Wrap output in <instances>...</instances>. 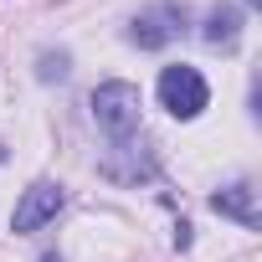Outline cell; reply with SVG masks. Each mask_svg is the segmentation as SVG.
I'll return each mask as SVG.
<instances>
[{"label":"cell","instance_id":"2","mask_svg":"<svg viewBox=\"0 0 262 262\" xmlns=\"http://www.w3.org/2000/svg\"><path fill=\"white\" fill-rule=\"evenodd\" d=\"M160 103L175 113V118H195L206 103H211V88H206V77L195 72V67H165L160 72Z\"/></svg>","mask_w":262,"mask_h":262},{"label":"cell","instance_id":"4","mask_svg":"<svg viewBox=\"0 0 262 262\" xmlns=\"http://www.w3.org/2000/svg\"><path fill=\"white\" fill-rule=\"evenodd\" d=\"M57 211H62V185L41 180V185H31V190L21 195V206H16L11 226H16V231H36V226H47Z\"/></svg>","mask_w":262,"mask_h":262},{"label":"cell","instance_id":"7","mask_svg":"<svg viewBox=\"0 0 262 262\" xmlns=\"http://www.w3.org/2000/svg\"><path fill=\"white\" fill-rule=\"evenodd\" d=\"M52 77H67V57H62V52H57V57H52V52L41 57V82H52Z\"/></svg>","mask_w":262,"mask_h":262},{"label":"cell","instance_id":"5","mask_svg":"<svg viewBox=\"0 0 262 262\" xmlns=\"http://www.w3.org/2000/svg\"><path fill=\"white\" fill-rule=\"evenodd\" d=\"M211 206H216L221 216H236L242 226H257V206H252V190H247V185H226V190H216Z\"/></svg>","mask_w":262,"mask_h":262},{"label":"cell","instance_id":"6","mask_svg":"<svg viewBox=\"0 0 262 262\" xmlns=\"http://www.w3.org/2000/svg\"><path fill=\"white\" fill-rule=\"evenodd\" d=\"M236 31H242V16H236L231 6H216V11L206 16V41H211V47H236Z\"/></svg>","mask_w":262,"mask_h":262},{"label":"cell","instance_id":"8","mask_svg":"<svg viewBox=\"0 0 262 262\" xmlns=\"http://www.w3.org/2000/svg\"><path fill=\"white\" fill-rule=\"evenodd\" d=\"M47 262H62V257H47Z\"/></svg>","mask_w":262,"mask_h":262},{"label":"cell","instance_id":"1","mask_svg":"<svg viewBox=\"0 0 262 262\" xmlns=\"http://www.w3.org/2000/svg\"><path fill=\"white\" fill-rule=\"evenodd\" d=\"M139 108H144V98H139L134 82H103V88L93 93V118H98L103 134L118 139V144L139 128Z\"/></svg>","mask_w":262,"mask_h":262},{"label":"cell","instance_id":"3","mask_svg":"<svg viewBox=\"0 0 262 262\" xmlns=\"http://www.w3.org/2000/svg\"><path fill=\"white\" fill-rule=\"evenodd\" d=\"M180 26H185V11H180V6H149L144 16H134V26H128V41L144 47V52H155V47H165Z\"/></svg>","mask_w":262,"mask_h":262}]
</instances>
